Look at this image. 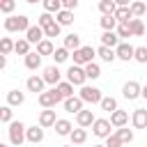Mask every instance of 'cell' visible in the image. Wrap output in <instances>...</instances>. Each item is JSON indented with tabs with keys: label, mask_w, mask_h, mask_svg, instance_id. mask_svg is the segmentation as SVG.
Instances as JSON below:
<instances>
[{
	"label": "cell",
	"mask_w": 147,
	"mask_h": 147,
	"mask_svg": "<svg viewBox=\"0 0 147 147\" xmlns=\"http://www.w3.org/2000/svg\"><path fill=\"white\" fill-rule=\"evenodd\" d=\"M28 28H30V21H28V16H23V14H18V16H7V18H5V30H7V32H28Z\"/></svg>",
	"instance_id": "cell-1"
},
{
	"label": "cell",
	"mask_w": 147,
	"mask_h": 147,
	"mask_svg": "<svg viewBox=\"0 0 147 147\" xmlns=\"http://www.w3.org/2000/svg\"><path fill=\"white\" fill-rule=\"evenodd\" d=\"M25 131H28V126H25L23 122H9V129H7V133H9V142L16 145V147H21L23 140H28V138H25Z\"/></svg>",
	"instance_id": "cell-2"
},
{
	"label": "cell",
	"mask_w": 147,
	"mask_h": 147,
	"mask_svg": "<svg viewBox=\"0 0 147 147\" xmlns=\"http://www.w3.org/2000/svg\"><path fill=\"white\" fill-rule=\"evenodd\" d=\"M94 55H96V51H94L92 46H80L78 51H74V64L85 67V64H90V62L94 60Z\"/></svg>",
	"instance_id": "cell-3"
},
{
	"label": "cell",
	"mask_w": 147,
	"mask_h": 147,
	"mask_svg": "<svg viewBox=\"0 0 147 147\" xmlns=\"http://www.w3.org/2000/svg\"><path fill=\"white\" fill-rule=\"evenodd\" d=\"M67 80H69L71 85H78V87H83V85H85V80H87V74H85V67H78V64H71V67H69V71H67Z\"/></svg>",
	"instance_id": "cell-4"
},
{
	"label": "cell",
	"mask_w": 147,
	"mask_h": 147,
	"mask_svg": "<svg viewBox=\"0 0 147 147\" xmlns=\"http://www.w3.org/2000/svg\"><path fill=\"white\" fill-rule=\"evenodd\" d=\"M60 101H64L62 96H60V92L53 87V90H48V92H41L39 94V103L44 106V108H55Z\"/></svg>",
	"instance_id": "cell-5"
},
{
	"label": "cell",
	"mask_w": 147,
	"mask_h": 147,
	"mask_svg": "<svg viewBox=\"0 0 147 147\" xmlns=\"http://www.w3.org/2000/svg\"><path fill=\"white\" fill-rule=\"evenodd\" d=\"M83 101H87V103H101V90L99 87H90V85H83L80 87V94H78Z\"/></svg>",
	"instance_id": "cell-6"
},
{
	"label": "cell",
	"mask_w": 147,
	"mask_h": 147,
	"mask_svg": "<svg viewBox=\"0 0 147 147\" xmlns=\"http://www.w3.org/2000/svg\"><path fill=\"white\" fill-rule=\"evenodd\" d=\"M110 129H113V122L110 119H94V124H92V133L96 138H108L110 136Z\"/></svg>",
	"instance_id": "cell-7"
},
{
	"label": "cell",
	"mask_w": 147,
	"mask_h": 147,
	"mask_svg": "<svg viewBox=\"0 0 147 147\" xmlns=\"http://www.w3.org/2000/svg\"><path fill=\"white\" fill-rule=\"evenodd\" d=\"M122 94H124V99L133 101V99L142 96V87H140L136 80H129V83H124V87H122Z\"/></svg>",
	"instance_id": "cell-8"
},
{
	"label": "cell",
	"mask_w": 147,
	"mask_h": 147,
	"mask_svg": "<svg viewBox=\"0 0 147 147\" xmlns=\"http://www.w3.org/2000/svg\"><path fill=\"white\" fill-rule=\"evenodd\" d=\"M25 39H28L30 44H39L41 39H46V32H44V28L37 23V25H30V28H28V32H25Z\"/></svg>",
	"instance_id": "cell-9"
},
{
	"label": "cell",
	"mask_w": 147,
	"mask_h": 147,
	"mask_svg": "<svg viewBox=\"0 0 147 147\" xmlns=\"http://www.w3.org/2000/svg\"><path fill=\"white\" fill-rule=\"evenodd\" d=\"M115 53H117V57H119V60L129 62V60H133V55H136V48H133L131 44H126V41H119V46L115 48Z\"/></svg>",
	"instance_id": "cell-10"
},
{
	"label": "cell",
	"mask_w": 147,
	"mask_h": 147,
	"mask_svg": "<svg viewBox=\"0 0 147 147\" xmlns=\"http://www.w3.org/2000/svg\"><path fill=\"white\" fill-rule=\"evenodd\" d=\"M60 78H62V74H60V69H57L55 64H53V67H46V69H44V80H46L48 85H53V87H55V85L60 83Z\"/></svg>",
	"instance_id": "cell-11"
},
{
	"label": "cell",
	"mask_w": 147,
	"mask_h": 147,
	"mask_svg": "<svg viewBox=\"0 0 147 147\" xmlns=\"http://www.w3.org/2000/svg\"><path fill=\"white\" fill-rule=\"evenodd\" d=\"M44 85H46L44 76H30V78L25 80V87H28L30 92H34V94H37V92L41 94V92H44Z\"/></svg>",
	"instance_id": "cell-12"
},
{
	"label": "cell",
	"mask_w": 147,
	"mask_h": 147,
	"mask_svg": "<svg viewBox=\"0 0 147 147\" xmlns=\"http://www.w3.org/2000/svg\"><path fill=\"white\" fill-rule=\"evenodd\" d=\"M25 138H28V142H32V145L41 142V140H44V126H41V124H39V126H28Z\"/></svg>",
	"instance_id": "cell-13"
},
{
	"label": "cell",
	"mask_w": 147,
	"mask_h": 147,
	"mask_svg": "<svg viewBox=\"0 0 147 147\" xmlns=\"http://www.w3.org/2000/svg\"><path fill=\"white\" fill-rule=\"evenodd\" d=\"M101 44H103V46H110V48H117V46H119V34H117L115 30H103Z\"/></svg>",
	"instance_id": "cell-14"
},
{
	"label": "cell",
	"mask_w": 147,
	"mask_h": 147,
	"mask_svg": "<svg viewBox=\"0 0 147 147\" xmlns=\"http://www.w3.org/2000/svg\"><path fill=\"white\" fill-rule=\"evenodd\" d=\"M110 122H113V126H115V129H119V126H126V122H129V113L117 108L115 113H110Z\"/></svg>",
	"instance_id": "cell-15"
},
{
	"label": "cell",
	"mask_w": 147,
	"mask_h": 147,
	"mask_svg": "<svg viewBox=\"0 0 147 147\" xmlns=\"http://www.w3.org/2000/svg\"><path fill=\"white\" fill-rule=\"evenodd\" d=\"M131 122H133V126H136V129H147V110H145V108L133 110Z\"/></svg>",
	"instance_id": "cell-16"
},
{
	"label": "cell",
	"mask_w": 147,
	"mask_h": 147,
	"mask_svg": "<svg viewBox=\"0 0 147 147\" xmlns=\"http://www.w3.org/2000/svg\"><path fill=\"white\" fill-rule=\"evenodd\" d=\"M64 110H67V113H80V110H83V99H80V96H69V99H64Z\"/></svg>",
	"instance_id": "cell-17"
},
{
	"label": "cell",
	"mask_w": 147,
	"mask_h": 147,
	"mask_svg": "<svg viewBox=\"0 0 147 147\" xmlns=\"http://www.w3.org/2000/svg\"><path fill=\"white\" fill-rule=\"evenodd\" d=\"M55 122H57V117H55V110H51V108H46V110H41V115H39V124L46 129V126H55Z\"/></svg>",
	"instance_id": "cell-18"
},
{
	"label": "cell",
	"mask_w": 147,
	"mask_h": 147,
	"mask_svg": "<svg viewBox=\"0 0 147 147\" xmlns=\"http://www.w3.org/2000/svg\"><path fill=\"white\" fill-rule=\"evenodd\" d=\"M96 55L103 60V62H113V60H117V53H115V48H110V46H99L96 48Z\"/></svg>",
	"instance_id": "cell-19"
},
{
	"label": "cell",
	"mask_w": 147,
	"mask_h": 147,
	"mask_svg": "<svg viewBox=\"0 0 147 147\" xmlns=\"http://www.w3.org/2000/svg\"><path fill=\"white\" fill-rule=\"evenodd\" d=\"M76 122H78V126H92V124H94L92 110H80V113H76Z\"/></svg>",
	"instance_id": "cell-20"
},
{
	"label": "cell",
	"mask_w": 147,
	"mask_h": 147,
	"mask_svg": "<svg viewBox=\"0 0 147 147\" xmlns=\"http://www.w3.org/2000/svg\"><path fill=\"white\" fill-rule=\"evenodd\" d=\"M55 21H57L60 25H71V23H74V11H71V9H60V11L55 14Z\"/></svg>",
	"instance_id": "cell-21"
},
{
	"label": "cell",
	"mask_w": 147,
	"mask_h": 147,
	"mask_svg": "<svg viewBox=\"0 0 147 147\" xmlns=\"http://www.w3.org/2000/svg\"><path fill=\"white\" fill-rule=\"evenodd\" d=\"M71 131H74V126H71L69 119H57L55 122V133L57 136H71Z\"/></svg>",
	"instance_id": "cell-22"
},
{
	"label": "cell",
	"mask_w": 147,
	"mask_h": 147,
	"mask_svg": "<svg viewBox=\"0 0 147 147\" xmlns=\"http://www.w3.org/2000/svg\"><path fill=\"white\" fill-rule=\"evenodd\" d=\"M117 25H119V21L115 18V14H103L101 16V28L103 30H117Z\"/></svg>",
	"instance_id": "cell-23"
},
{
	"label": "cell",
	"mask_w": 147,
	"mask_h": 147,
	"mask_svg": "<svg viewBox=\"0 0 147 147\" xmlns=\"http://www.w3.org/2000/svg\"><path fill=\"white\" fill-rule=\"evenodd\" d=\"M25 67L32 69V71L39 69V67H41V53H28V55H25Z\"/></svg>",
	"instance_id": "cell-24"
},
{
	"label": "cell",
	"mask_w": 147,
	"mask_h": 147,
	"mask_svg": "<svg viewBox=\"0 0 147 147\" xmlns=\"http://www.w3.org/2000/svg\"><path fill=\"white\" fill-rule=\"evenodd\" d=\"M69 138H71V145H83V142L87 140V131H85V126H80V129H74Z\"/></svg>",
	"instance_id": "cell-25"
},
{
	"label": "cell",
	"mask_w": 147,
	"mask_h": 147,
	"mask_svg": "<svg viewBox=\"0 0 147 147\" xmlns=\"http://www.w3.org/2000/svg\"><path fill=\"white\" fill-rule=\"evenodd\" d=\"M115 18H117L119 23H129V21L133 18V14H131V5H129V7H117Z\"/></svg>",
	"instance_id": "cell-26"
},
{
	"label": "cell",
	"mask_w": 147,
	"mask_h": 147,
	"mask_svg": "<svg viewBox=\"0 0 147 147\" xmlns=\"http://www.w3.org/2000/svg\"><path fill=\"white\" fill-rule=\"evenodd\" d=\"M64 48H69V51H78V48H80V37H78L76 32L67 34V37H64Z\"/></svg>",
	"instance_id": "cell-27"
},
{
	"label": "cell",
	"mask_w": 147,
	"mask_h": 147,
	"mask_svg": "<svg viewBox=\"0 0 147 147\" xmlns=\"http://www.w3.org/2000/svg\"><path fill=\"white\" fill-rule=\"evenodd\" d=\"M37 53H41V55H53V53H55L53 41H51V39H41V41L37 44Z\"/></svg>",
	"instance_id": "cell-28"
},
{
	"label": "cell",
	"mask_w": 147,
	"mask_h": 147,
	"mask_svg": "<svg viewBox=\"0 0 147 147\" xmlns=\"http://www.w3.org/2000/svg\"><path fill=\"white\" fill-rule=\"evenodd\" d=\"M23 101H25V94H23V92H18V90L7 92V103H9V106H21Z\"/></svg>",
	"instance_id": "cell-29"
},
{
	"label": "cell",
	"mask_w": 147,
	"mask_h": 147,
	"mask_svg": "<svg viewBox=\"0 0 147 147\" xmlns=\"http://www.w3.org/2000/svg\"><path fill=\"white\" fill-rule=\"evenodd\" d=\"M55 90L60 92V96H62V99H69V96H74V85H71L69 80H67V83H57V85H55Z\"/></svg>",
	"instance_id": "cell-30"
},
{
	"label": "cell",
	"mask_w": 147,
	"mask_h": 147,
	"mask_svg": "<svg viewBox=\"0 0 147 147\" xmlns=\"http://www.w3.org/2000/svg\"><path fill=\"white\" fill-rule=\"evenodd\" d=\"M99 11L101 14H115L117 11V2L115 0H101L99 2Z\"/></svg>",
	"instance_id": "cell-31"
},
{
	"label": "cell",
	"mask_w": 147,
	"mask_h": 147,
	"mask_svg": "<svg viewBox=\"0 0 147 147\" xmlns=\"http://www.w3.org/2000/svg\"><path fill=\"white\" fill-rule=\"evenodd\" d=\"M129 25H131L133 37H142V34H145V25H142V21H140V18H131V21H129Z\"/></svg>",
	"instance_id": "cell-32"
},
{
	"label": "cell",
	"mask_w": 147,
	"mask_h": 147,
	"mask_svg": "<svg viewBox=\"0 0 147 147\" xmlns=\"http://www.w3.org/2000/svg\"><path fill=\"white\" fill-rule=\"evenodd\" d=\"M85 74H87V78L96 80V78L101 76V67H99L96 62H90V64H85Z\"/></svg>",
	"instance_id": "cell-33"
},
{
	"label": "cell",
	"mask_w": 147,
	"mask_h": 147,
	"mask_svg": "<svg viewBox=\"0 0 147 147\" xmlns=\"http://www.w3.org/2000/svg\"><path fill=\"white\" fill-rule=\"evenodd\" d=\"M99 106H101V110H106V113H115V110H117V101H115L113 96H103Z\"/></svg>",
	"instance_id": "cell-34"
},
{
	"label": "cell",
	"mask_w": 147,
	"mask_h": 147,
	"mask_svg": "<svg viewBox=\"0 0 147 147\" xmlns=\"http://www.w3.org/2000/svg\"><path fill=\"white\" fill-rule=\"evenodd\" d=\"M60 9H64V5H62V0H44V11H60Z\"/></svg>",
	"instance_id": "cell-35"
},
{
	"label": "cell",
	"mask_w": 147,
	"mask_h": 147,
	"mask_svg": "<svg viewBox=\"0 0 147 147\" xmlns=\"http://www.w3.org/2000/svg\"><path fill=\"white\" fill-rule=\"evenodd\" d=\"M14 46H16V41H11L9 37H2V39H0V51H2V55H9V53L14 51Z\"/></svg>",
	"instance_id": "cell-36"
},
{
	"label": "cell",
	"mask_w": 147,
	"mask_h": 147,
	"mask_svg": "<svg viewBox=\"0 0 147 147\" xmlns=\"http://www.w3.org/2000/svg\"><path fill=\"white\" fill-rule=\"evenodd\" d=\"M14 53H18V55H28V53H30V41H28V39H18L16 46H14Z\"/></svg>",
	"instance_id": "cell-37"
},
{
	"label": "cell",
	"mask_w": 147,
	"mask_h": 147,
	"mask_svg": "<svg viewBox=\"0 0 147 147\" xmlns=\"http://www.w3.org/2000/svg\"><path fill=\"white\" fill-rule=\"evenodd\" d=\"M115 133H117V136L122 138V142H124V145H129V142L133 140V131H131V129H126V126H119V129H117Z\"/></svg>",
	"instance_id": "cell-38"
},
{
	"label": "cell",
	"mask_w": 147,
	"mask_h": 147,
	"mask_svg": "<svg viewBox=\"0 0 147 147\" xmlns=\"http://www.w3.org/2000/svg\"><path fill=\"white\" fill-rule=\"evenodd\" d=\"M147 11V7H145V2H140V0H136V2H131V14H133V18H138V16H142Z\"/></svg>",
	"instance_id": "cell-39"
},
{
	"label": "cell",
	"mask_w": 147,
	"mask_h": 147,
	"mask_svg": "<svg viewBox=\"0 0 147 147\" xmlns=\"http://www.w3.org/2000/svg\"><path fill=\"white\" fill-rule=\"evenodd\" d=\"M53 60H55L57 64H60V62H67V60H69V48H64V46H62V48H55Z\"/></svg>",
	"instance_id": "cell-40"
},
{
	"label": "cell",
	"mask_w": 147,
	"mask_h": 147,
	"mask_svg": "<svg viewBox=\"0 0 147 147\" xmlns=\"http://www.w3.org/2000/svg\"><path fill=\"white\" fill-rule=\"evenodd\" d=\"M60 28H62V25L55 21V23H51L48 28H44V32H46V37H48V39H53V37H60Z\"/></svg>",
	"instance_id": "cell-41"
},
{
	"label": "cell",
	"mask_w": 147,
	"mask_h": 147,
	"mask_svg": "<svg viewBox=\"0 0 147 147\" xmlns=\"http://www.w3.org/2000/svg\"><path fill=\"white\" fill-rule=\"evenodd\" d=\"M133 60H136V62H140V64H147V46H138V48H136Z\"/></svg>",
	"instance_id": "cell-42"
},
{
	"label": "cell",
	"mask_w": 147,
	"mask_h": 147,
	"mask_svg": "<svg viewBox=\"0 0 147 147\" xmlns=\"http://www.w3.org/2000/svg\"><path fill=\"white\" fill-rule=\"evenodd\" d=\"M117 34H119V39L133 37V32H131V25H129V23H119V25H117Z\"/></svg>",
	"instance_id": "cell-43"
},
{
	"label": "cell",
	"mask_w": 147,
	"mask_h": 147,
	"mask_svg": "<svg viewBox=\"0 0 147 147\" xmlns=\"http://www.w3.org/2000/svg\"><path fill=\"white\" fill-rule=\"evenodd\" d=\"M16 7V0H0V11L2 14H11Z\"/></svg>",
	"instance_id": "cell-44"
},
{
	"label": "cell",
	"mask_w": 147,
	"mask_h": 147,
	"mask_svg": "<svg viewBox=\"0 0 147 147\" xmlns=\"http://www.w3.org/2000/svg\"><path fill=\"white\" fill-rule=\"evenodd\" d=\"M37 23H39V25H41V28H48V25H51V23H55V18H53V16H51V11H44V14H41V16H39V18H37Z\"/></svg>",
	"instance_id": "cell-45"
},
{
	"label": "cell",
	"mask_w": 147,
	"mask_h": 147,
	"mask_svg": "<svg viewBox=\"0 0 147 147\" xmlns=\"http://www.w3.org/2000/svg\"><path fill=\"white\" fill-rule=\"evenodd\" d=\"M124 142H122V138L117 136V133H110L108 138H106V147H122Z\"/></svg>",
	"instance_id": "cell-46"
},
{
	"label": "cell",
	"mask_w": 147,
	"mask_h": 147,
	"mask_svg": "<svg viewBox=\"0 0 147 147\" xmlns=\"http://www.w3.org/2000/svg\"><path fill=\"white\" fill-rule=\"evenodd\" d=\"M0 119H2L5 124H9V122H11V106H9V103L0 108Z\"/></svg>",
	"instance_id": "cell-47"
},
{
	"label": "cell",
	"mask_w": 147,
	"mask_h": 147,
	"mask_svg": "<svg viewBox=\"0 0 147 147\" xmlns=\"http://www.w3.org/2000/svg\"><path fill=\"white\" fill-rule=\"evenodd\" d=\"M62 5H64V9H71L74 11L78 7V0H62Z\"/></svg>",
	"instance_id": "cell-48"
},
{
	"label": "cell",
	"mask_w": 147,
	"mask_h": 147,
	"mask_svg": "<svg viewBox=\"0 0 147 147\" xmlns=\"http://www.w3.org/2000/svg\"><path fill=\"white\" fill-rule=\"evenodd\" d=\"M117 2V7H129L131 5V0H115Z\"/></svg>",
	"instance_id": "cell-49"
},
{
	"label": "cell",
	"mask_w": 147,
	"mask_h": 147,
	"mask_svg": "<svg viewBox=\"0 0 147 147\" xmlns=\"http://www.w3.org/2000/svg\"><path fill=\"white\" fill-rule=\"evenodd\" d=\"M0 67H2V69L7 67V57H5V55H0Z\"/></svg>",
	"instance_id": "cell-50"
},
{
	"label": "cell",
	"mask_w": 147,
	"mask_h": 147,
	"mask_svg": "<svg viewBox=\"0 0 147 147\" xmlns=\"http://www.w3.org/2000/svg\"><path fill=\"white\" fill-rule=\"evenodd\" d=\"M142 96H145V99H147V85H145V87H142Z\"/></svg>",
	"instance_id": "cell-51"
},
{
	"label": "cell",
	"mask_w": 147,
	"mask_h": 147,
	"mask_svg": "<svg viewBox=\"0 0 147 147\" xmlns=\"http://www.w3.org/2000/svg\"><path fill=\"white\" fill-rule=\"evenodd\" d=\"M25 2H30V5H34V2H44V0H25Z\"/></svg>",
	"instance_id": "cell-52"
},
{
	"label": "cell",
	"mask_w": 147,
	"mask_h": 147,
	"mask_svg": "<svg viewBox=\"0 0 147 147\" xmlns=\"http://www.w3.org/2000/svg\"><path fill=\"white\" fill-rule=\"evenodd\" d=\"M92 147H106V145H92Z\"/></svg>",
	"instance_id": "cell-53"
},
{
	"label": "cell",
	"mask_w": 147,
	"mask_h": 147,
	"mask_svg": "<svg viewBox=\"0 0 147 147\" xmlns=\"http://www.w3.org/2000/svg\"><path fill=\"white\" fill-rule=\"evenodd\" d=\"M64 147H74V145H64Z\"/></svg>",
	"instance_id": "cell-54"
},
{
	"label": "cell",
	"mask_w": 147,
	"mask_h": 147,
	"mask_svg": "<svg viewBox=\"0 0 147 147\" xmlns=\"http://www.w3.org/2000/svg\"><path fill=\"white\" fill-rule=\"evenodd\" d=\"M0 147H7V145H0Z\"/></svg>",
	"instance_id": "cell-55"
}]
</instances>
